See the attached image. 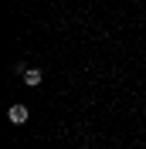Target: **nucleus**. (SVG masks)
<instances>
[{
  "label": "nucleus",
  "instance_id": "1",
  "mask_svg": "<svg viewBox=\"0 0 146 149\" xmlns=\"http://www.w3.org/2000/svg\"><path fill=\"white\" fill-rule=\"evenodd\" d=\"M27 105H10V112H7V119L14 122V125H24V122H27Z\"/></svg>",
  "mask_w": 146,
  "mask_h": 149
},
{
  "label": "nucleus",
  "instance_id": "2",
  "mask_svg": "<svg viewBox=\"0 0 146 149\" xmlns=\"http://www.w3.org/2000/svg\"><path fill=\"white\" fill-rule=\"evenodd\" d=\"M24 81H27L31 88H37V85H41V71H37V68H24Z\"/></svg>",
  "mask_w": 146,
  "mask_h": 149
}]
</instances>
